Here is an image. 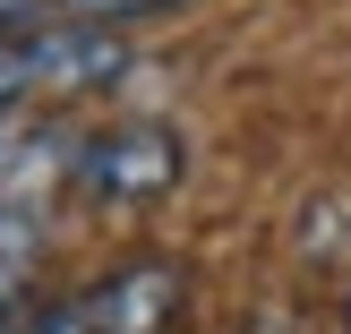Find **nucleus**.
<instances>
[{
    "instance_id": "1",
    "label": "nucleus",
    "mask_w": 351,
    "mask_h": 334,
    "mask_svg": "<svg viewBox=\"0 0 351 334\" xmlns=\"http://www.w3.org/2000/svg\"><path fill=\"white\" fill-rule=\"evenodd\" d=\"M129 69L120 34L103 26H69V17H26V26H0V112L17 103H60L86 86H112Z\"/></svg>"
},
{
    "instance_id": "3",
    "label": "nucleus",
    "mask_w": 351,
    "mask_h": 334,
    "mask_svg": "<svg viewBox=\"0 0 351 334\" xmlns=\"http://www.w3.org/2000/svg\"><path fill=\"white\" fill-rule=\"evenodd\" d=\"M69 171H77V189L103 198V206H146V198H163L189 171V146L171 129H154V120H129V129L86 137V146L69 154Z\"/></svg>"
},
{
    "instance_id": "4",
    "label": "nucleus",
    "mask_w": 351,
    "mask_h": 334,
    "mask_svg": "<svg viewBox=\"0 0 351 334\" xmlns=\"http://www.w3.org/2000/svg\"><path fill=\"white\" fill-rule=\"evenodd\" d=\"M51 9H60L69 26H103L112 34V26H137V17H163L171 0H51Z\"/></svg>"
},
{
    "instance_id": "2",
    "label": "nucleus",
    "mask_w": 351,
    "mask_h": 334,
    "mask_svg": "<svg viewBox=\"0 0 351 334\" xmlns=\"http://www.w3.org/2000/svg\"><path fill=\"white\" fill-rule=\"evenodd\" d=\"M180 309V266H120L103 283L51 300L43 318H26L34 334H163Z\"/></svg>"
}]
</instances>
